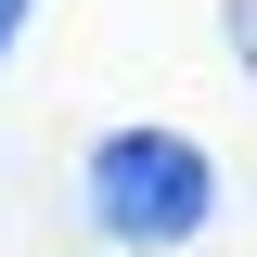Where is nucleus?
Masks as SVG:
<instances>
[{"label":"nucleus","mask_w":257,"mask_h":257,"mask_svg":"<svg viewBox=\"0 0 257 257\" xmlns=\"http://www.w3.org/2000/svg\"><path fill=\"white\" fill-rule=\"evenodd\" d=\"M231 52H244V64H257V0H231Z\"/></svg>","instance_id":"2"},{"label":"nucleus","mask_w":257,"mask_h":257,"mask_svg":"<svg viewBox=\"0 0 257 257\" xmlns=\"http://www.w3.org/2000/svg\"><path fill=\"white\" fill-rule=\"evenodd\" d=\"M13 39H26V0H0V52H13Z\"/></svg>","instance_id":"3"},{"label":"nucleus","mask_w":257,"mask_h":257,"mask_svg":"<svg viewBox=\"0 0 257 257\" xmlns=\"http://www.w3.org/2000/svg\"><path fill=\"white\" fill-rule=\"evenodd\" d=\"M219 206V167L193 128H103L90 142V219L116 244H193Z\"/></svg>","instance_id":"1"}]
</instances>
